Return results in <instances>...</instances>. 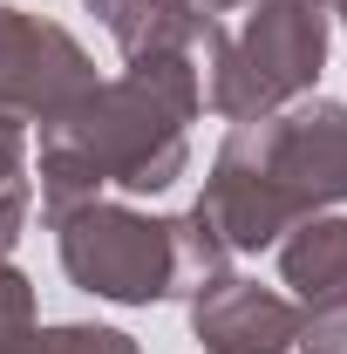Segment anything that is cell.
Masks as SVG:
<instances>
[{
    "label": "cell",
    "mask_w": 347,
    "mask_h": 354,
    "mask_svg": "<svg viewBox=\"0 0 347 354\" xmlns=\"http://www.w3.org/2000/svg\"><path fill=\"white\" fill-rule=\"evenodd\" d=\"M102 28L116 35L123 62L191 55V62H198V75H205V62H212L218 41H225V21H218V14H205L198 0H123Z\"/></svg>",
    "instance_id": "52a82bcc"
},
{
    "label": "cell",
    "mask_w": 347,
    "mask_h": 354,
    "mask_svg": "<svg viewBox=\"0 0 347 354\" xmlns=\"http://www.w3.org/2000/svg\"><path fill=\"white\" fill-rule=\"evenodd\" d=\"M21 164H28V130L0 116V184H21Z\"/></svg>",
    "instance_id": "4fadbf2b"
},
{
    "label": "cell",
    "mask_w": 347,
    "mask_h": 354,
    "mask_svg": "<svg viewBox=\"0 0 347 354\" xmlns=\"http://www.w3.org/2000/svg\"><path fill=\"white\" fill-rule=\"evenodd\" d=\"M347 198V102H286L232 123L218 143L205 198L191 205L225 252H265L286 232Z\"/></svg>",
    "instance_id": "7a4b0ae2"
},
{
    "label": "cell",
    "mask_w": 347,
    "mask_h": 354,
    "mask_svg": "<svg viewBox=\"0 0 347 354\" xmlns=\"http://www.w3.org/2000/svg\"><path fill=\"white\" fill-rule=\"evenodd\" d=\"M327 0H259L238 35L205 62V102L225 123H252L300 102L327 68Z\"/></svg>",
    "instance_id": "3957f363"
},
{
    "label": "cell",
    "mask_w": 347,
    "mask_h": 354,
    "mask_svg": "<svg viewBox=\"0 0 347 354\" xmlns=\"http://www.w3.org/2000/svg\"><path fill=\"white\" fill-rule=\"evenodd\" d=\"M205 14H238V7H259V0H198Z\"/></svg>",
    "instance_id": "5bb4252c"
},
{
    "label": "cell",
    "mask_w": 347,
    "mask_h": 354,
    "mask_svg": "<svg viewBox=\"0 0 347 354\" xmlns=\"http://www.w3.org/2000/svg\"><path fill=\"white\" fill-rule=\"evenodd\" d=\"M116 7H123V0H88V14H102V21H109Z\"/></svg>",
    "instance_id": "9a60e30c"
},
{
    "label": "cell",
    "mask_w": 347,
    "mask_h": 354,
    "mask_svg": "<svg viewBox=\"0 0 347 354\" xmlns=\"http://www.w3.org/2000/svg\"><path fill=\"white\" fill-rule=\"evenodd\" d=\"M55 245H62V272L95 300L116 307L177 300V218H150L136 205L95 198L55 225Z\"/></svg>",
    "instance_id": "277c9868"
},
{
    "label": "cell",
    "mask_w": 347,
    "mask_h": 354,
    "mask_svg": "<svg viewBox=\"0 0 347 354\" xmlns=\"http://www.w3.org/2000/svg\"><path fill=\"white\" fill-rule=\"evenodd\" d=\"M191 334L205 354H293L300 348V307L259 279H212L191 300Z\"/></svg>",
    "instance_id": "8992f818"
},
{
    "label": "cell",
    "mask_w": 347,
    "mask_h": 354,
    "mask_svg": "<svg viewBox=\"0 0 347 354\" xmlns=\"http://www.w3.org/2000/svg\"><path fill=\"white\" fill-rule=\"evenodd\" d=\"M21 225H28V177H21V184H0V259L14 252Z\"/></svg>",
    "instance_id": "7c38bea8"
},
{
    "label": "cell",
    "mask_w": 347,
    "mask_h": 354,
    "mask_svg": "<svg viewBox=\"0 0 347 354\" xmlns=\"http://www.w3.org/2000/svg\"><path fill=\"white\" fill-rule=\"evenodd\" d=\"M205 109V75L191 55L130 62L116 82H95L68 109L41 123V212L62 225L95 205L109 184L130 198L171 191L191 164V123Z\"/></svg>",
    "instance_id": "6da1fadb"
},
{
    "label": "cell",
    "mask_w": 347,
    "mask_h": 354,
    "mask_svg": "<svg viewBox=\"0 0 347 354\" xmlns=\"http://www.w3.org/2000/svg\"><path fill=\"white\" fill-rule=\"evenodd\" d=\"M300 348L306 354H347V307L300 313Z\"/></svg>",
    "instance_id": "8fae6325"
},
{
    "label": "cell",
    "mask_w": 347,
    "mask_h": 354,
    "mask_svg": "<svg viewBox=\"0 0 347 354\" xmlns=\"http://www.w3.org/2000/svg\"><path fill=\"white\" fill-rule=\"evenodd\" d=\"M327 14H341V28H347V0H327Z\"/></svg>",
    "instance_id": "2e32d148"
},
{
    "label": "cell",
    "mask_w": 347,
    "mask_h": 354,
    "mask_svg": "<svg viewBox=\"0 0 347 354\" xmlns=\"http://www.w3.org/2000/svg\"><path fill=\"white\" fill-rule=\"evenodd\" d=\"M28 334H35V286H28V272H21V266L0 259V354L21 348Z\"/></svg>",
    "instance_id": "30bf717a"
},
{
    "label": "cell",
    "mask_w": 347,
    "mask_h": 354,
    "mask_svg": "<svg viewBox=\"0 0 347 354\" xmlns=\"http://www.w3.org/2000/svg\"><path fill=\"white\" fill-rule=\"evenodd\" d=\"M102 82L88 48L28 7H0V116L7 123H55Z\"/></svg>",
    "instance_id": "5b68a950"
},
{
    "label": "cell",
    "mask_w": 347,
    "mask_h": 354,
    "mask_svg": "<svg viewBox=\"0 0 347 354\" xmlns=\"http://www.w3.org/2000/svg\"><path fill=\"white\" fill-rule=\"evenodd\" d=\"M7 354H136L130 334H116V327H88V320H68V327H35L21 348Z\"/></svg>",
    "instance_id": "9c48e42d"
},
{
    "label": "cell",
    "mask_w": 347,
    "mask_h": 354,
    "mask_svg": "<svg viewBox=\"0 0 347 354\" xmlns=\"http://www.w3.org/2000/svg\"><path fill=\"white\" fill-rule=\"evenodd\" d=\"M279 279L293 286L286 300L300 313L347 307V218H327V212L300 218L279 239Z\"/></svg>",
    "instance_id": "ba28073f"
}]
</instances>
